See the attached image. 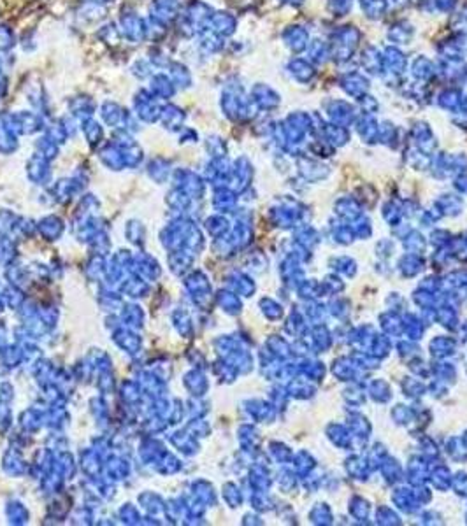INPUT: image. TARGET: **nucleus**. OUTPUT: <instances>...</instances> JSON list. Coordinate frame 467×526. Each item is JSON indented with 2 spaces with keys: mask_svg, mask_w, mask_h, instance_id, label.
I'll return each mask as SVG.
<instances>
[{
  "mask_svg": "<svg viewBox=\"0 0 467 526\" xmlns=\"http://www.w3.org/2000/svg\"><path fill=\"white\" fill-rule=\"evenodd\" d=\"M166 72L169 74L170 79H173V83L176 84V88H178V91H180V94L192 90V88L195 86L194 69H192L190 63H187L185 60L173 58V62L169 63V67H167Z\"/></svg>",
  "mask_w": 467,
  "mask_h": 526,
  "instance_id": "ddd939ff",
  "label": "nucleus"
},
{
  "mask_svg": "<svg viewBox=\"0 0 467 526\" xmlns=\"http://www.w3.org/2000/svg\"><path fill=\"white\" fill-rule=\"evenodd\" d=\"M360 63H362L363 70L373 74V76H378V74L383 72V55L374 46H367L363 49L362 55H360Z\"/></svg>",
  "mask_w": 467,
  "mask_h": 526,
  "instance_id": "bb28decb",
  "label": "nucleus"
},
{
  "mask_svg": "<svg viewBox=\"0 0 467 526\" xmlns=\"http://www.w3.org/2000/svg\"><path fill=\"white\" fill-rule=\"evenodd\" d=\"M213 13L215 7L206 0H188L174 23L173 32L183 41L194 42L199 35L209 30Z\"/></svg>",
  "mask_w": 467,
  "mask_h": 526,
  "instance_id": "f257e3e1",
  "label": "nucleus"
},
{
  "mask_svg": "<svg viewBox=\"0 0 467 526\" xmlns=\"http://www.w3.org/2000/svg\"><path fill=\"white\" fill-rule=\"evenodd\" d=\"M287 72L290 74L292 79H295L297 83L302 84L311 83L316 76V69L311 63V60L301 58V56H295V58L288 60Z\"/></svg>",
  "mask_w": 467,
  "mask_h": 526,
  "instance_id": "6ab92c4d",
  "label": "nucleus"
},
{
  "mask_svg": "<svg viewBox=\"0 0 467 526\" xmlns=\"http://www.w3.org/2000/svg\"><path fill=\"white\" fill-rule=\"evenodd\" d=\"M85 2H92V4H97V6H102V7H109V6H113L116 0H85Z\"/></svg>",
  "mask_w": 467,
  "mask_h": 526,
  "instance_id": "a19ab883",
  "label": "nucleus"
},
{
  "mask_svg": "<svg viewBox=\"0 0 467 526\" xmlns=\"http://www.w3.org/2000/svg\"><path fill=\"white\" fill-rule=\"evenodd\" d=\"M360 9L369 20H381L387 13L385 0H360Z\"/></svg>",
  "mask_w": 467,
  "mask_h": 526,
  "instance_id": "473e14b6",
  "label": "nucleus"
},
{
  "mask_svg": "<svg viewBox=\"0 0 467 526\" xmlns=\"http://www.w3.org/2000/svg\"><path fill=\"white\" fill-rule=\"evenodd\" d=\"M14 116H16L18 129H20L21 135L42 134L46 129V125H48V120L30 108L18 109V111H14Z\"/></svg>",
  "mask_w": 467,
  "mask_h": 526,
  "instance_id": "4468645a",
  "label": "nucleus"
},
{
  "mask_svg": "<svg viewBox=\"0 0 467 526\" xmlns=\"http://www.w3.org/2000/svg\"><path fill=\"white\" fill-rule=\"evenodd\" d=\"M97 109L99 102L95 101L94 95L87 94V91H77V94L69 95L66 98V113L80 123L95 118L97 116Z\"/></svg>",
  "mask_w": 467,
  "mask_h": 526,
  "instance_id": "39448f33",
  "label": "nucleus"
},
{
  "mask_svg": "<svg viewBox=\"0 0 467 526\" xmlns=\"http://www.w3.org/2000/svg\"><path fill=\"white\" fill-rule=\"evenodd\" d=\"M434 6V9L441 11V13H452L455 9V4L457 0H430Z\"/></svg>",
  "mask_w": 467,
  "mask_h": 526,
  "instance_id": "58836bf2",
  "label": "nucleus"
},
{
  "mask_svg": "<svg viewBox=\"0 0 467 526\" xmlns=\"http://www.w3.org/2000/svg\"><path fill=\"white\" fill-rule=\"evenodd\" d=\"M80 132L83 134L85 141H87L90 146H101L106 137V127L102 125V122L97 118V116L81 123Z\"/></svg>",
  "mask_w": 467,
  "mask_h": 526,
  "instance_id": "393cba45",
  "label": "nucleus"
},
{
  "mask_svg": "<svg viewBox=\"0 0 467 526\" xmlns=\"http://www.w3.org/2000/svg\"><path fill=\"white\" fill-rule=\"evenodd\" d=\"M35 148H37L39 155L44 156V158H48V160H53V158H56V156H58L60 144H56V142L53 141L51 137H48V135L42 132V134L37 137Z\"/></svg>",
  "mask_w": 467,
  "mask_h": 526,
  "instance_id": "2f4dec72",
  "label": "nucleus"
},
{
  "mask_svg": "<svg viewBox=\"0 0 467 526\" xmlns=\"http://www.w3.org/2000/svg\"><path fill=\"white\" fill-rule=\"evenodd\" d=\"M144 55L156 70H167V67L174 58L169 49H167V44H149Z\"/></svg>",
  "mask_w": 467,
  "mask_h": 526,
  "instance_id": "a878e982",
  "label": "nucleus"
},
{
  "mask_svg": "<svg viewBox=\"0 0 467 526\" xmlns=\"http://www.w3.org/2000/svg\"><path fill=\"white\" fill-rule=\"evenodd\" d=\"M381 55H383V72L401 77V74L408 67V58H406L404 53L397 46H387L381 51Z\"/></svg>",
  "mask_w": 467,
  "mask_h": 526,
  "instance_id": "aec40b11",
  "label": "nucleus"
},
{
  "mask_svg": "<svg viewBox=\"0 0 467 526\" xmlns=\"http://www.w3.org/2000/svg\"><path fill=\"white\" fill-rule=\"evenodd\" d=\"M281 41L292 53H302L308 49L309 32L302 25H288L281 32Z\"/></svg>",
  "mask_w": 467,
  "mask_h": 526,
  "instance_id": "a211bd4d",
  "label": "nucleus"
},
{
  "mask_svg": "<svg viewBox=\"0 0 467 526\" xmlns=\"http://www.w3.org/2000/svg\"><path fill=\"white\" fill-rule=\"evenodd\" d=\"M413 34H415V30H413V27L408 21H397L388 30V41L394 46H404L409 44V41L413 39Z\"/></svg>",
  "mask_w": 467,
  "mask_h": 526,
  "instance_id": "c85d7f7f",
  "label": "nucleus"
},
{
  "mask_svg": "<svg viewBox=\"0 0 467 526\" xmlns=\"http://www.w3.org/2000/svg\"><path fill=\"white\" fill-rule=\"evenodd\" d=\"M155 72H156V69L151 65V63H149V60L146 58V55L139 56V58H134L130 65H128V74H130V76L134 77L137 83L146 84V81H148Z\"/></svg>",
  "mask_w": 467,
  "mask_h": 526,
  "instance_id": "cd10ccee",
  "label": "nucleus"
},
{
  "mask_svg": "<svg viewBox=\"0 0 467 526\" xmlns=\"http://www.w3.org/2000/svg\"><path fill=\"white\" fill-rule=\"evenodd\" d=\"M308 53L313 63H322L330 56V48L323 39H311L308 44Z\"/></svg>",
  "mask_w": 467,
  "mask_h": 526,
  "instance_id": "7c9ffc66",
  "label": "nucleus"
},
{
  "mask_svg": "<svg viewBox=\"0 0 467 526\" xmlns=\"http://www.w3.org/2000/svg\"><path fill=\"white\" fill-rule=\"evenodd\" d=\"M21 134L18 129L14 111L0 109V153H11L16 149Z\"/></svg>",
  "mask_w": 467,
  "mask_h": 526,
  "instance_id": "6e6552de",
  "label": "nucleus"
},
{
  "mask_svg": "<svg viewBox=\"0 0 467 526\" xmlns=\"http://www.w3.org/2000/svg\"><path fill=\"white\" fill-rule=\"evenodd\" d=\"M9 91H11L9 70H6V69H2V67H0V102H2L4 98H7Z\"/></svg>",
  "mask_w": 467,
  "mask_h": 526,
  "instance_id": "4c0bfd02",
  "label": "nucleus"
},
{
  "mask_svg": "<svg viewBox=\"0 0 467 526\" xmlns=\"http://www.w3.org/2000/svg\"><path fill=\"white\" fill-rule=\"evenodd\" d=\"M18 46H20V49L23 53H34L35 49L39 48L37 32H35L34 28H30V30H25L23 34L20 35V39H18Z\"/></svg>",
  "mask_w": 467,
  "mask_h": 526,
  "instance_id": "f704fd0d",
  "label": "nucleus"
},
{
  "mask_svg": "<svg viewBox=\"0 0 467 526\" xmlns=\"http://www.w3.org/2000/svg\"><path fill=\"white\" fill-rule=\"evenodd\" d=\"M409 72H411L413 79L418 81V83H429L432 77L437 76V67L436 63L432 62L430 58H427V56H416L415 60L411 62V67H409Z\"/></svg>",
  "mask_w": 467,
  "mask_h": 526,
  "instance_id": "4be33fe9",
  "label": "nucleus"
},
{
  "mask_svg": "<svg viewBox=\"0 0 467 526\" xmlns=\"http://www.w3.org/2000/svg\"><path fill=\"white\" fill-rule=\"evenodd\" d=\"M95 37L102 42V44L109 46V48H116L123 42L121 37L120 27H118L116 20H104L101 25L95 27Z\"/></svg>",
  "mask_w": 467,
  "mask_h": 526,
  "instance_id": "412c9836",
  "label": "nucleus"
},
{
  "mask_svg": "<svg viewBox=\"0 0 467 526\" xmlns=\"http://www.w3.org/2000/svg\"><path fill=\"white\" fill-rule=\"evenodd\" d=\"M340 88H343V91L347 95H350L353 98H360L362 95L369 94L371 81L366 74H362L360 70H350V72H344L340 79Z\"/></svg>",
  "mask_w": 467,
  "mask_h": 526,
  "instance_id": "f3484780",
  "label": "nucleus"
},
{
  "mask_svg": "<svg viewBox=\"0 0 467 526\" xmlns=\"http://www.w3.org/2000/svg\"><path fill=\"white\" fill-rule=\"evenodd\" d=\"M23 97L25 102H28V108L37 111L39 115L44 116L46 120L53 118L51 113V97H49L48 90L42 84L41 79L37 77H30L23 86Z\"/></svg>",
  "mask_w": 467,
  "mask_h": 526,
  "instance_id": "20e7f679",
  "label": "nucleus"
},
{
  "mask_svg": "<svg viewBox=\"0 0 467 526\" xmlns=\"http://www.w3.org/2000/svg\"><path fill=\"white\" fill-rule=\"evenodd\" d=\"M437 104H441V108H448V109H454V108H459L462 102V94L461 91L457 90V88H444V90H441L440 94H437Z\"/></svg>",
  "mask_w": 467,
  "mask_h": 526,
  "instance_id": "72a5a7b5",
  "label": "nucleus"
},
{
  "mask_svg": "<svg viewBox=\"0 0 467 526\" xmlns=\"http://www.w3.org/2000/svg\"><path fill=\"white\" fill-rule=\"evenodd\" d=\"M106 13H108V7L80 0V6L74 11V21H76L80 27H87V25H95V27H97L102 21L108 20V18H106Z\"/></svg>",
  "mask_w": 467,
  "mask_h": 526,
  "instance_id": "dca6fc26",
  "label": "nucleus"
},
{
  "mask_svg": "<svg viewBox=\"0 0 467 526\" xmlns=\"http://www.w3.org/2000/svg\"><path fill=\"white\" fill-rule=\"evenodd\" d=\"M169 170H170L169 169V162H167V160H163V158L151 160V162H149V165H148L149 176H151L153 179H156V181L166 179V177L169 176Z\"/></svg>",
  "mask_w": 467,
  "mask_h": 526,
  "instance_id": "c9c22d12",
  "label": "nucleus"
},
{
  "mask_svg": "<svg viewBox=\"0 0 467 526\" xmlns=\"http://www.w3.org/2000/svg\"><path fill=\"white\" fill-rule=\"evenodd\" d=\"M227 42H229L227 39L220 37V35H216L215 32L206 30L204 34H201L197 39H195L194 48L199 58L209 60V58H213V56H218V55H222L223 51H227Z\"/></svg>",
  "mask_w": 467,
  "mask_h": 526,
  "instance_id": "9d476101",
  "label": "nucleus"
},
{
  "mask_svg": "<svg viewBox=\"0 0 467 526\" xmlns=\"http://www.w3.org/2000/svg\"><path fill=\"white\" fill-rule=\"evenodd\" d=\"M18 35L16 28L11 23L0 21V53H14L18 46Z\"/></svg>",
  "mask_w": 467,
  "mask_h": 526,
  "instance_id": "c756f323",
  "label": "nucleus"
},
{
  "mask_svg": "<svg viewBox=\"0 0 467 526\" xmlns=\"http://www.w3.org/2000/svg\"><path fill=\"white\" fill-rule=\"evenodd\" d=\"M237 27H239L237 16L225 9H215V13H213V16H211V21H209V30L215 32V34L220 35V37L227 39V41L234 37L235 32H237Z\"/></svg>",
  "mask_w": 467,
  "mask_h": 526,
  "instance_id": "2eb2a0df",
  "label": "nucleus"
},
{
  "mask_svg": "<svg viewBox=\"0 0 467 526\" xmlns=\"http://www.w3.org/2000/svg\"><path fill=\"white\" fill-rule=\"evenodd\" d=\"M188 113L183 105L178 102H163L162 111H160V127L167 132H180L183 127H187Z\"/></svg>",
  "mask_w": 467,
  "mask_h": 526,
  "instance_id": "9b49d317",
  "label": "nucleus"
},
{
  "mask_svg": "<svg viewBox=\"0 0 467 526\" xmlns=\"http://www.w3.org/2000/svg\"><path fill=\"white\" fill-rule=\"evenodd\" d=\"M162 104L151 91L148 90L146 84H141L134 90L130 97V109L135 115V118L142 123V125H155L160 120V111H162Z\"/></svg>",
  "mask_w": 467,
  "mask_h": 526,
  "instance_id": "7ed1b4c3",
  "label": "nucleus"
},
{
  "mask_svg": "<svg viewBox=\"0 0 467 526\" xmlns=\"http://www.w3.org/2000/svg\"><path fill=\"white\" fill-rule=\"evenodd\" d=\"M409 2H411V0H385V4H387V9H392V11L404 9V7L409 6Z\"/></svg>",
  "mask_w": 467,
  "mask_h": 526,
  "instance_id": "ea45409f",
  "label": "nucleus"
},
{
  "mask_svg": "<svg viewBox=\"0 0 467 526\" xmlns=\"http://www.w3.org/2000/svg\"><path fill=\"white\" fill-rule=\"evenodd\" d=\"M116 23L120 27L123 42L128 46H142L148 42V23L146 14L130 4H123L118 11Z\"/></svg>",
  "mask_w": 467,
  "mask_h": 526,
  "instance_id": "f03ea898",
  "label": "nucleus"
},
{
  "mask_svg": "<svg viewBox=\"0 0 467 526\" xmlns=\"http://www.w3.org/2000/svg\"><path fill=\"white\" fill-rule=\"evenodd\" d=\"M280 2L287 4V6H294V7H299V6H302V2H304V0H280Z\"/></svg>",
  "mask_w": 467,
  "mask_h": 526,
  "instance_id": "79ce46f5",
  "label": "nucleus"
},
{
  "mask_svg": "<svg viewBox=\"0 0 467 526\" xmlns=\"http://www.w3.org/2000/svg\"><path fill=\"white\" fill-rule=\"evenodd\" d=\"M248 97L251 101V104L255 105L256 111H270V109H276L280 105V94L274 90L270 84L262 83H253L248 90Z\"/></svg>",
  "mask_w": 467,
  "mask_h": 526,
  "instance_id": "1a4fd4ad",
  "label": "nucleus"
},
{
  "mask_svg": "<svg viewBox=\"0 0 467 526\" xmlns=\"http://www.w3.org/2000/svg\"><path fill=\"white\" fill-rule=\"evenodd\" d=\"M99 156H101V162L108 167L109 170H121L125 169V158L123 153H121L120 146L115 141H109L99 149Z\"/></svg>",
  "mask_w": 467,
  "mask_h": 526,
  "instance_id": "b1692460",
  "label": "nucleus"
},
{
  "mask_svg": "<svg viewBox=\"0 0 467 526\" xmlns=\"http://www.w3.org/2000/svg\"><path fill=\"white\" fill-rule=\"evenodd\" d=\"M327 7L332 16H347L353 7V0H329Z\"/></svg>",
  "mask_w": 467,
  "mask_h": 526,
  "instance_id": "e433bc0d",
  "label": "nucleus"
},
{
  "mask_svg": "<svg viewBox=\"0 0 467 526\" xmlns=\"http://www.w3.org/2000/svg\"><path fill=\"white\" fill-rule=\"evenodd\" d=\"M27 174L32 181L35 183H46L51 176V167H49V160L41 156L39 153L30 156L27 162Z\"/></svg>",
  "mask_w": 467,
  "mask_h": 526,
  "instance_id": "5701e85b",
  "label": "nucleus"
},
{
  "mask_svg": "<svg viewBox=\"0 0 467 526\" xmlns=\"http://www.w3.org/2000/svg\"><path fill=\"white\" fill-rule=\"evenodd\" d=\"M128 113H130V108L115 101V98H104L102 102H99V120H101L106 129H111L113 132L123 129V123L127 120Z\"/></svg>",
  "mask_w": 467,
  "mask_h": 526,
  "instance_id": "423d86ee",
  "label": "nucleus"
},
{
  "mask_svg": "<svg viewBox=\"0 0 467 526\" xmlns=\"http://www.w3.org/2000/svg\"><path fill=\"white\" fill-rule=\"evenodd\" d=\"M188 0H149L146 14L174 28L178 16Z\"/></svg>",
  "mask_w": 467,
  "mask_h": 526,
  "instance_id": "0eeeda50",
  "label": "nucleus"
},
{
  "mask_svg": "<svg viewBox=\"0 0 467 526\" xmlns=\"http://www.w3.org/2000/svg\"><path fill=\"white\" fill-rule=\"evenodd\" d=\"M146 86H148V90L151 91L160 102L174 101V98L178 97V94H180L176 84L173 83V79H170V76L166 70H156V72L146 81Z\"/></svg>",
  "mask_w": 467,
  "mask_h": 526,
  "instance_id": "f8f14e48",
  "label": "nucleus"
}]
</instances>
